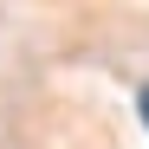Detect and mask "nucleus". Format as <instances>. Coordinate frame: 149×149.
I'll return each mask as SVG.
<instances>
[{"label":"nucleus","instance_id":"1","mask_svg":"<svg viewBox=\"0 0 149 149\" xmlns=\"http://www.w3.org/2000/svg\"><path fill=\"white\" fill-rule=\"evenodd\" d=\"M136 110H143V123H149V84H143V97H136Z\"/></svg>","mask_w":149,"mask_h":149}]
</instances>
